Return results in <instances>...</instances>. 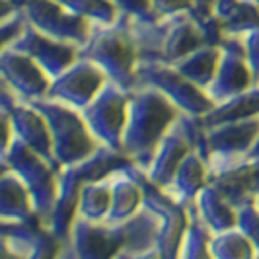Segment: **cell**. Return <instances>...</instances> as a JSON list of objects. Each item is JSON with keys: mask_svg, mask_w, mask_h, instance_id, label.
<instances>
[{"mask_svg": "<svg viewBox=\"0 0 259 259\" xmlns=\"http://www.w3.org/2000/svg\"><path fill=\"white\" fill-rule=\"evenodd\" d=\"M180 107L152 86H139L129 92V115L123 131L121 152L135 166L146 169L160 141L180 119Z\"/></svg>", "mask_w": 259, "mask_h": 259, "instance_id": "1", "label": "cell"}, {"mask_svg": "<svg viewBox=\"0 0 259 259\" xmlns=\"http://www.w3.org/2000/svg\"><path fill=\"white\" fill-rule=\"evenodd\" d=\"M78 57L96 63L117 86L125 90L137 88L139 47L131 31L129 16L121 14L113 24H94L88 41L78 49Z\"/></svg>", "mask_w": 259, "mask_h": 259, "instance_id": "2", "label": "cell"}, {"mask_svg": "<svg viewBox=\"0 0 259 259\" xmlns=\"http://www.w3.org/2000/svg\"><path fill=\"white\" fill-rule=\"evenodd\" d=\"M127 156L119 150H113L109 146L100 144L96 148V152L88 156L86 160L76 162L72 166H65L59 171V195H57V203L53 208L51 217L47 226L51 228V232L63 242L68 232H70V224L76 217L78 208V195L82 185L96 180H104L107 176H111L117 169H123L131 166Z\"/></svg>", "mask_w": 259, "mask_h": 259, "instance_id": "3", "label": "cell"}, {"mask_svg": "<svg viewBox=\"0 0 259 259\" xmlns=\"http://www.w3.org/2000/svg\"><path fill=\"white\" fill-rule=\"evenodd\" d=\"M129 24L139 47V59H152L174 65L207 43L203 29L189 12L164 16L150 22L129 18Z\"/></svg>", "mask_w": 259, "mask_h": 259, "instance_id": "4", "label": "cell"}, {"mask_svg": "<svg viewBox=\"0 0 259 259\" xmlns=\"http://www.w3.org/2000/svg\"><path fill=\"white\" fill-rule=\"evenodd\" d=\"M45 115L53 137V150L61 168L86 160L100 146L82 111L57 100L41 98L29 102Z\"/></svg>", "mask_w": 259, "mask_h": 259, "instance_id": "5", "label": "cell"}, {"mask_svg": "<svg viewBox=\"0 0 259 259\" xmlns=\"http://www.w3.org/2000/svg\"><path fill=\"white\" fill-rule=\"evenodd\" d=\"M0 162L26 183L33 199L35 212L45 222H49L59 195V169L20 139H14L12 144L0 152Z\"/></svg>", "mask_w": 259, "mask_h": 259, "instance_id": "6", "label": "cell"}, {"mask_svg": "<svg viewBox=\"0 0 259 259\" xmlns=\"http://www.w3.org/2000/svg\"><path fill=\"white\" fill-rule=\"evenodd\" d=\"M135 76H137V88L152 86L156 90H160L180 107L182 113H187V115L203 117L214 105L207 90L193 84L189 78L183 76L182 72L169 63L152 61V59H139Z\"/></svg>", "mask_w": 259, "mask_h": 259, "instance_id": "7", "label": "cell"}, {"mask_svg": "<svg viewBox=\"0 0 259 259\" xmlns=\"http://www.w3.org/2000/svg\"><path fill=\"white\" fill-rule=\"evenodd\" d=\"M123 246L125 238L119 222H94L76 214L68 236L61 242L59 257L121 259Z\"/></svg>", "mask_w": 259, "mask_h": 259, "instance_id": "8", "label": "cell"}, {"mask_svg": "<svg viewBox=\"0 0 259 259\" xmlns=\"http://www.w3.org/2000/svg\"><path fill=\"white\" fill-rule=\"evenodd\" d=\"M203 135V123L199 117L182 113L180 119L171 125V129L166 133V137L160 141L156 148L152 162L146 169V178L158 187H168L176 169L180 168L183 158L189 154L201 141Z\"/></svg>", "mask_w": 259, "mask_h": 259, "instance_id": "9", "label": "cell"}, {"mask_svg": "<svg viewBox=\"0 0 259 259\" xmlns=\"http://www.w3.org/2000/svg\"><path fill=\"white\" fill-rule=\"evenodd\" d=\"M129 92L109 80L90 104L80 109L98 143L119 152L129 115Z\"/></svg>", "mask_w": 259, "mask_h": 259, "instance_id": "10", "label": "cell"}, {"mask_svg": "<svg viewBox=\"0 0 259 259\" xmlns=\"http://www.w3.org/2000/svg\"><path fill=\"white\" fill-rule=\"evenodd\" d=\"M0 247L2 255L10 257H59L61 240L39 214H33L26 221H0Z\"/></svg>", "mask_w": 259, "mask_h": 259, "instance_id": "11", "label": "cell"}, {"mask_svg": "<svg viewBox=\"0 0 259 259\" xmlns=\"http://www.w3.org/2000/svg\"><path fill=\"white\" fill-rule=\"evenodd\" d=\"M133 171L143 187L144 205L150 207L160 219V240H158V255L162 259L178 257L182 244L183 230L187 226V207L176 201L162 187L152 183L139 166H133Z\"/></svg>", "mask_w": 259, "mask_h": 259, "instance_id": "12", "label": "cell"}, {"mask_svg": "<svg viewBox=\"0 0 259 259\" xmlns=\"http://www.w3.org/2000/svg\"><path fill=\"white\" fill-rule=\"evenodd\" d=\"M259 137V117L203 127L197 150L210 164L230 162L247 156Z\"/></svg>", "mask_w": 259, "mask_h": 259, "instance_id": "13", "label": "cell"}, {"mask_svg": "<svg viewBox=\"0 0 259 259\" xmlns=\"http://www.w3.org/2000/svg\"><path fill=\"white\" fill-rule=\"evenodd\" d=\"M24 12L27 22L39 31L78 47L88 41L94 27L90 20L68 10L59 0H24Z\"/></svg>", "mask_w": 259, "mask_h": 259, "instance_id": "14", "label": "cell"}, {"mask_svg": "<svg viewBox=\"0 0 259 259\" xmlns=\"http://www.w3.org/2000/svg\"><path fill=\"white\" fill-rule=\"evenodd\" d=\"M107 82V74L96 63L78 57L59 76L51 78V86L45 98L68 104L76 109H84Z\"/></svg>", "mask_w": 259, "mask_h": 259, "instance_id": "15", "label": "cell"}, {"mask_svg": "<svg viewBox=\"0 0 259 259\" xmlns=\"http://www.w3.org/2000/svg\"><path fill=\"white\" fill-rule=\"evenodd\" d=\"M0 80L8 84L22 102H33L47 96L51 76L35 59L14 47L0 49Z\"/></svg>", "mask_w": 259, "mask_h": 259, "instance_id": "16", "label": "cell"}, {"mask_svg": "<svg viewBox=\"0 0 259 259\" xmlns=\"http://www.w3.org/2000/svg\"><path fill=\"white\" fill-rule=\"evenodd\" d=\"M208 183L214 185L236 208L255 203L259 195V160L244 156L230 162L210 164Z\"/></svg>", "mask_w": 259, "mask_h": 259, "instance_id": "17", "label": "cell"}, {"mask_svg": "<svg viewBox=\"0 0 259 259\" xmlns=\"http://www.w3.org/2000/svg\"><path fill=\"white\" fill-rule=\"evenodd\" d=\"M221 47V63H219L217 74L212 78L210 86L207 88V94L214 104L224 102L236 94L251 88L253 84H257L246 61L242 37H224Z\"/></svg>", "mask_w": 259, "mask_h": 259, "instance_id": "18", "label": "cell"}, {"mask_svg": "<svg viewBox=\"0 0 259 259\" xmlns=\"http://www.w3.org/2000/svg\"><path fill=\"white\" fill-rule=\"evenodd\" d=\"M10 47L27 53L31 59H35L51 78L59 76L63 70H66L72 65L78 59V49H80L74 43L61 41V39H55L39 31L37 27H33L29 22H27L24 33L16 39Z\"/></svg>", "mask_w": 259, "mask_h": 259, "instance_id": "19", "label": "cell"}, {"mask_svg": "<svg viewBox=\"0 0 259 259\" xmlns=\"http://www.w3.org/2000/svg\"><path fill=\"white\" fill-rule=\"evenodd\" d=\"M6 113L12 119L16 139H20L26 146L35 150L39 156H43L49 164H53L61 171V166H59V162L55 158V150H53V137L49 123L37 107L29 102H18Z\"/></svg>", "mask_w": 259, "mask_h": 259, "instance_id": "20", "label": "cell"}, {"mask_svg": "<svg viewBox=\"0 0 259 259\" xmlns=\"http://www.w3.org/2000/svg\"><path fill=\"white\" fill-rule=\"evenodd\" d=\"M125 246L121 259H144L160 257L158 255V240H160V219L150 207L143 208L127 221L119 222Z\"/></svg>", "mask_w": 259, "mask_h": 259, "instance_id": "21", "label": "cell"}, {"mask_svg": "<svg viewBox=\"0 0 259 259\" xmlns=\"http://www.w3.org/2000/svg\"><path fill=\"white\" fill-rule=\"evenodd\" d=\"M131 164L127 168L117 169L109 176V185H111V208L104 222L117 224L131 219L137 214L144 205V193L141 183L137 180Z\"/></svg>", "mask_w": 259, "mask_h": 259, "instance_id": "22", "label": "cell"}, {"mask_svg": "<svg viewBox=\"0 0 259 259\" xmlns=\"http://www.w3.org/2000/svg\"><path fill=\"white\" fill-rule=\"evenodd\" d=\"M207 185L208 162L197 148H193L183 158V162L180 164V168L176 169L168 187H164V191L187 207L189 203H195L197 195L201 193Z\"/></svg>", "mask_w": 259, "mask_h": 259, "instance_id": "23", "label": "cell"}, {"mask_svg": "<svg viewBox=\"0 0 259 259\" xmlns=\"http://www.w3.org/2000/svg\"><path fill=\"white\" fill-rule=\"evenodd\" d=\"M214 20L224 37H242L259 27V2L255 0H219Z\"/></svg>", "mask_w": 259, "mask_h": 259, "instance_id": "24", "label": "cell"}, {"mask_svg": "<svg viewBox=\"0 0 259 259\" xmlns=\"http://www.w3.org/2000/svg\"><path fill=\"white\" fill-rule=\"evenodd\" d=\"M37 214L31 193L10 168L2 166L0 174V221H26Z\"/></svg>", "mask_w": 259, "mask_h": 259, "instance_id": "25", "label": "cell"}, {"mask_svg": "<svg viewBox=\"0 0 259 259\" xmlns=\"http://www.w3.org/2000/svg\"><path fill=\"white\" fill-rule=\"evenodd\" d=\"M259 117V84H253L251 88L236 94L232 98L219 102L212 105V109L205 113L201 119L203 127H214L221 123H230V121H244Z\"/></svg>", "mask_w": 259, "mask_h": 259, "instance_id": "26", "label": "cell"}, {"mask_svg": "<svg viewBox=\"0 0 259 259\" xmlns=\"http://www.w3.org/2000/svg\"><path fill=\"white\" fill-rule=\"evenodd\" d=\"M195 207L214 234L238 226V208L210 183L197 195Z\"/></svg>", "mask_w": 259, "mask_h": 259, "instance_id": "27", "label": "cell"}, {"mask_svg": "<svg viewBox=\"0 0 259 259\" xmlns=\"http://www.w3.org/2000/svg\"><path fill=\"white\" fill-rule=\"evenodd\" d=\"M221 45L205 43V45L197 47L195 51H191L189 55H185L178 63H174V66L182 72L183 76H187L193 84H197L199 88L207 90L214 74H217V68H219V63H221Z\"/></svg>", "mask_w": 259, "mask_h": 259, "instance_id": "28", "label": "cell"}, {"mask_svg": "<svg viewBox=\"0 0 259 259\" xmlns=\"http://www.w3.org/2000/svg\"><path fill=\"white\" fill-rule=\"evenodd\" d=\"M214 232L203 221L195 203L187 205V226L183 230L182 244L178 257L182 259H212L210 255V240Z\"/></svg>", "mask_w": 259, "mask_h": 259, "instance_id": "29", "label": "cell"}, {"mask_svg": "<svg viewBox=\"0 0 259 259\" xmlns=\"http://www.w3.org/2000/svg\"><path fill=\"white\" fill-rule=\"evenodd\" d=\"M111 208V185L109 176L104 180H96L82 185L78 195L76 214L94 222H104Z\"/></svg>", "mask_w": 259, "mask_h": 259, "instance_id": "30", "label": "cell"}, {"mask_svg": "<svg viewBox=\"0 0 259 259\" xmlns=\"http://www.w3.org/2000/svg\"><path fill=\"white\" fill-rule=\"evenodd\" d=\"M210 255L212 259H255L257 251L246 234L234 226L212 236Z\"/></svg>", "mask_w": 259, "mask_h": 259, "instance_id": "31", "label": "cell"}, {"mask_svg": "<svg viewBox=\"0 0 259 259\" xmlns=\"http://www.w3.org/2000/svg\"><path fill=\"white\" fill-rule=\"evenodd\" d=\"M74 14L90 20L92 24H113L121 16L111 0H59Z\"/></svg>", "mask_w": 259, "mask_h": 259, "instance_id": "32", "label": "cell"}, {"mask_svg": "<svg viewBox=\"0 0 259 259\" xmlns=\"http://www.w3.org/2000/svg\"><path fill=\"white\" fill-rule=\"evenodd\" d=\"M191 2V10L189 14L195 18V22L203 29L207 43H214V45H222L224 35H222L221 27L214 20V6L219 0H189Z\"/></svg>", "mask_w": 259, "mask_h": 259, "instance_id": "33", "label": "cell"}, {"mask_svg": "<svg viewBox=\"0 0 259 259\" xmlns=\"http://www.w3.org/2000/svg\"><path fill=\"white\" fill-rule=\"evenodd\" d=\"M238 228L251 240L259 259V208L255 203L238 207Z\"/></svg>", "mask_w": 259, "mask_h": 259, "instance_id": "34", "label": "cell"}, {"mask_svg": "<svg viewBox=\"0 0 259 259\" xmlns=\"http://www.w3.org/2000/svg\"><path fill=\"white\" fill-rule=\"evenodd\" d=\"M117 6L119 14L129 16L131 20H141V22H150L156 20L158 14L154 12L152 0H111Z\"/></svg>", "mask_w": 259, "mask_h": 259, "instance_id": "35", "label": "cell"}, {"mask_svg": "<svg viewBox=\"0 0 259 259\" xmlns=\"http://www.w3.org/2000/svg\"><path fill=\"white\" fill-rule=\"evenodd\" d=\"M27 26V16L24 10L16 12L10 18L0 20V35H2V47H10L16 39L24 33Z\"/></svg>", "mask_w": 259, "mask_h": 259, "instance_id": "36", "label": "cell"}, {"mask_svg": "<svg viewBox=\"0 0 259 259\" xmlns=\"http://www.w3.org/2000/svg\"><path fill=\"white\" fill-rule=\"evenodd\" d=\"M242 45H244V53H246V61L253 76H255V82L259 78V27H253L249 29L246 35H242Z\"/></svg>", "mask_w": 259, "mask_h": 259, "instance_id": "37", "label": "cell"}, {"mask_svg": "<svg viewBox=\"0 0 259 259\" xmlns=\"http://www.w3.org/2000/svg\"><path fill=\"white\" fill-rule=\"evenodd\" d=\"M247 158H253V160H259V137H257V141H255V144L251 146V150L247 152Z\"/></svg>", "mask_w": 259, "mask_h": 259, "instance_id": "38", "label": "cell"}, {"mask_svg": "<svg viewBox=\"0 0 259 259\" xmlns=\"http://www.w3.org/2000/svg\"><path fill=\"white\" fill-rule=\"evenodd\" d=\"M255 205H257V208H259V195H257V199H255Z\"/></svg>", "mask_w": 259, "mask_h": 259, "instance_id": "39", "label": "cell"}, {"mask_svg": "<svg viewBox=\"0 0 259 259\" xmlns=\"http://www.w3.org/2000/svg\"><path fill=\"white\" fill-rule=\"evenodd\" d=\"M257 84H259V78H257Z\"/></svg>", "mask_w": 259, "mask_h": 259, "instance_id": "40", "label": "cell"}, {"mask_svg": "<svg viewBox=\"0 0 259 259\" xmlns=\"http://www.w3.org/2000/svg\"><path fill=\"white\" fill-rule=\"evenodd\" d=\"M255 2H259V0H255Z\"/></svg>", "mask_w": 259, "mask_h": 259, "instance_id": "41", "label": "cell"}]
</instances>
